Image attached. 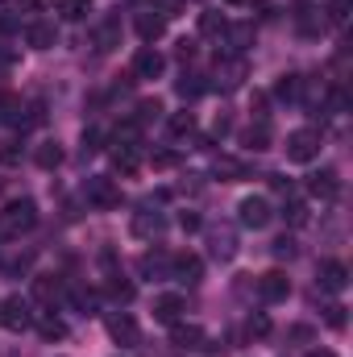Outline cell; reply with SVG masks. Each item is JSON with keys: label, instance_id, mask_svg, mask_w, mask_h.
<instances>
[{"label": "cell", "instance_id": "1", "mask_svg": "<svg viewBox=\"0 0 353 357\" xmlns=\"http://www.w3.org/2000/svg\"><path fill=\"white\" fill-rule=\"evenodd\" d=\"M38 225V204L33 199H13L0 208V237H21Z\"/></svg>", "mask_w": 353, "mask_h": 357}, {"label": "cell", "instance_id": "2", "mask_svg": "<svg viewBox=\"0 0 353 357\" xmlns=\"http://www.w3.org/2000/svg\"><path fill=\"white\" fill-rule=\"evenodd\" d=\"M33 320H38V312H33V303H29V299L8 295V299L0 303V324H4V328L25 333V328H33Z\"/></svg>", "mask_w": 353, "mask_h": 357}, {"label": "cell", "instance_id": "3", "mask_svg": "<svg viewBox=\"0 0 353 357\" xmlns=\"http://www.w3.org/2000/svg\"><path fill=\"white\" fill-rule=\"evenodd\" d=\"M84 199H88L91 208H104V212H108V208L121 204V187L108 175H88L84 178Z\"/></svg>", "mask_w": 353, "mask_h": 357}, {"label": "cell", "instance_id": "4", "mask_svg": "<svg viewBox=\"0 0 353 357\" xmlns=\"http://www.w3.org/2000/svg\"><path fill=\"white\" fill-rule=\"evenodd\" d=\"M283 150H287L291 162H312V158L320 154V133H316V129H295Z\"/></svg>", "mask_w": 353, "mask_h": 357}, {"label": "cell", "instance_id": "5", "mask_svg": "<svg viewBox=\"0 0 353 357\" xmlns=\"http://www.w3.org/2000/svg\"><path fill=\"white\" fill-rule=\"evenodd\" d=\"M254 291H258L262 303H283V299L291 295V278H287L283 270H266V274H258Z\"/></svg>", "mask_w": 353, "mask_h": 357}, {"label": "cell", "instance_id": "6", "mask_svg": "<svg viewBox=\"0 0 353 357\" xmlns=\"http://www.w3.org/2000/svg\"><path fill=\"white\" fill-rule=\"evenodd\" d=\"M129 229H133V237L154 241V237H163V233H167V216H163L158 208H142V212H133Z\"/></svg>", "mask_w": 353, "mask_h": 357}, {"label": "cell", "instance_id": "7", "mask_svg": "<svg viewBox=\"0 0 353 357\" xmlns=\"http://www.w3.org/2000/svg\"><path fill=\"white\" fill-rule=\"evenodd\" d=\"M237 220H241L246 229H266V225H270V199H266V195H246V199L237 204Z\"/></svg>", "mask_w": 353, "mask_h": 357}, {"label": "cell", "instance_id": "8", "mask_svg": "<svg viewBox=\"0 0 353 357\" xmlns=\"http://www.w3.org/2000/svg\"><path fill=\"white\" fill-rule=\"evenodd\" d=\"M108 337H112L117 345L133 349V345L142 341V328H137V320H133L129 312H117V316H108Z\"/></svg>", "mask_w": 353, "mask_h": 357}, {"label": "cell", "instance_id": "9", "mask_svg": "<svg viewBox=\"0 0 353 357\" xmlns=\"http://www.w3.org/2000/svg\"><path fill=\"white\" fill-rule=\"evenodd\" d=\"M171 266H175V254H163V250H150V254H142V278H150V282H163V278H171Z\"/></svg>", "mask_w": 353, "mask_h": 357}, {"label": "cell", "instance_id": "10", "mask_svg": "<svg viewBox=\"0 0 353 357\" xmlns=\"http://www.w3.org/2000/svg\"><path fill=\"white\" fill-rule=\"evenodd\" d=\"M163 71H167V59L154 46H146V50L133 54V79H158Z\"/></svg>", "mask_w": 353, "mask_h": 357}, {"label": "cell", "instance_id": "11", "mask_svg": "<svg viewBox=\"0 0 353 357\" xmlns=\"http://www.w3.org/2000/svg\"><path fill=\"white\" fill-rule=\"evenodd\" d=\"M246 75H250L246 59H241V54H233V59H225V63L216 67V88H225V91L241 88V79H246Z\"/></svg>", "mask_w": 353, "mask_h": 357}, {"label": "cell", "instance_id": "12", "mask_svg": "<svg viewBox=\"0 0 353 357\" xmlns=\"http://www.w3.org/2000/svg\"><path fill=\"white\" fill-rule=\"evenodd\" d=\"M91 46H96V50H112V46H121V13H108V17L96 25Z\"/></svg>", "mask_w": 353, "mask_h": 357}, {"label": "cell", "instance_id": "13", "mask_svg": "<svg viewBox=\"0 0 353 357\" xmlns=\"http://www.w3.org/2000/svg\"><path fill=\"white\" fill-rule=\"evenodd\" d=\"M350 287V266L345 262H320V291L341 295Z\"/></svg>", "mask_w": 353, "mask_h": 357}, {"label": "cell", "instance_id": "14", "mask_svg": "<svg viewBox=\"0 0 353 357\" xmlns=\"http://www.w3.org/2000/svg\"><path fill=\"white\" fill-rule=\"evenodd\" d=\"M171 278H179V282H187V287H195V282L204 278V262H200L195 254H175V266H171Z\"/></svg>", "mask_w": 353, "mask_h": 357}, {"label": "cell", "instance_id": "15", "mask_svg": "<svg viewBox=\"0 0 353 357\" xmlns=\"http://www.w3.org/2000/svg\"><path fill=\"white\" fill-rule=\"evenodd\" d=\"M163 33H167V13L150 8V13L137 17V38H142V42H158Z\"/></svg>", "mask_w": 353, "mask_h": 357}, {"label": "cell", "instance_id": "16", "mask_svg": "<svg viewBox=\"0 0 353 357\" xmlns=\"http://www.w3.org/2000/svg\"><path fill=\"white\" fill-rule=\"evenodd\" d=\"M308 191L316 199H337L341 195V178H337V171H320V175L308 178Z\"/></svg>", "mask_w": 353, "mask_h": 357}, {"label": "cell", "instance_id": "17", "mask_svg": "<svg viewBox=\"0 0 353 357\" xmlns=\"http://www.w3.org/2000/svg\"><path fill=\"white\" fill-rule=\"evenodd\" d=\"M183 312H187L183 295H158V299H154V320H163V324H175Z\"/></svg>", "mask_w": 353, "mask_h": 357}, {"label": "cell", "instance_id": "18", "mask_svg": "<svg viewBox=\"0 0 353 357\" xmlns=\"http://www.w3.org/2000/svg\"><path fill=\"white\" fill-rule=\"evenodd\" d=\"M25 42H29L33 50H50V46L59 42V29H54V25H46V21H33V25L25 29Z\"/></svg>", "mask_w": 353, "mask_h": 357}, {"label": "cell", "instance_id": "19", "mask_svg": "<svg viewBox=\"0 0 353 357\" xmlns=\"http://www.w3.org/2000/svg\"><path fill=\"white\" fill-rule=\"evenodd\" d=\"M171 341H175L179 349H204V328H195V324H171Z\"/></svg>", "mask_w": 353, "mask_h": 357}, {"label": "cell", "instance_id": "20", "mask_svg": "<svg viewBox=\"0 0 353 357\" xmlns=\"http://www.w3.org/2000/svg\"><path fill=\"white\" fill-rule=\"evenodd\" d=\"M33 299H38V303H54V299H63V282H59L54 274L33 278Z\"/></svg>", "mask_w": 353, "mask_h": 357}, {"label": "cell", "instance_id": "21", "mask_svg": "<svg viewBox=\"0 0 353 357\" xmlns=\"http://www.w3.org/2000/svg\"><path fill=\"white\" fill-rule=\"evenodd\" d=\"M33 162H38L42 171H54V167L63 162V146H59V142H42V146L33 150Z\"/></svg>", "mask_w": 353, "mask_h": 357}, {"label": "cell", "instance_id": "22", "mask_svg": "<svg viewBox=\"0 0 353 357\" xmlns=\"http://www.w3.org/2000/svg\"><path fill=\"white\" fill-rule=\"evenodd\" d=\"M104 291H108V295H112L117 303H129V299H133V282H129V278H125L121 270H112V274H108Z\"/></svg>", "mask_w": 353, "mask_h": 357}, {"label": "cell", "instance_id": "23", "mask_svg": "<svg viewBox=\"0 0 353 357\" xmlns=\"http://www.w3.org/2000/svg\"><path fill=\"white\" fill-rule=\"evenodd\" d=\"M274 100H287V104L303 100V75H283L278 88H274Z\"/></svg>", "mask_w": 353, "mask_h": 357}, {"label": "cell", "instance_id": "24", "mask_svg": "<svg viewBox=\"0 0 353 357\" xmlns=\"http://www.w3.org/2000/svg\"><path fill=\"white\" fill-rule=\"evenodd\" d=\"M225 33H229L233 54H246V50H250V42H254V25H225Z\"/></svg>", "mask_w": 353, "mask_h": 357}, {"label": "cell", "instance_id": "25", "mask_svg": "<svg viewBox=\"0 0 353 357\" xmlns=\"http://www.w3.org/2000/svg\"><path fill=\"white\" fill-rule=\"evenodd\" d=\"M137 162H142V154H137V146H117V150H112V167H117V171H125V175H133V171H137Z\"/></svg>", "mask_w": 353, "mask_h": 357}, {"label": "cell", "instance_id": "26", "mask_svg": "<svg viewBox=\"0 0 353 357\" xmlns=\"http://www.w3.org/2000/svg\"><path fill=\"white\" fill-rule=\"evenodd\" d=\"M212 258L233 262V258H237V237H233V233H212Z\"/></svg>", "mask_w": 353, "mask_h": 357}, {"label": "cell", "instance_id": "27", "mask_svg": "<svg viewBox=\"0 0 353 357\" xmlns=\"http://www.w3.org/2000/svg\"><path fill=\"white\" fill-rule=\"evenodd\" d=\"M216 175L225 183H237V178H250V167L241 158H216Z\"/></svg>", "mask_w": 353, "mask_h": 357}, {"label": "cell", "instance_id": "28", "mask_svg": "<svg viewBox=\"0 0 353 357\" xmlns=\"http://www.w3.org/2000/svg\"><path fill=\"white\" fill-rule=\"evenodd\" d=\"M175 91L183 96V100H195V96H204V91H208V84H204L200 75H191V71H183V75H179V84H175Z\"/></svg>", "mask_w": 353, "mask_h": 357}, {"label": "cell", "instance_id": "29", "mask_svg": "<svg viewBox=\"0 0 353 357\" xmlns=\"http://www.w3.org/2000/svg\"><path fill=\"white\" fill-rule=\"evenodd\" d=\"M42 121H46V104H42V100H33V104H25V108H21L17 129H38Z\"/></svg>", "mask_w": 353, "mask_h": 357}, {"label": "cell", "instance_id": "30", "mask_svg": "<svg viewBox=\"0 0 353 357\" xmlns=\"http://www.w3.org/2000/svg\"><path fill=\"white\" fill-rule=\"evenodd\" d=\"M158 116H163V104H158V100H142V104H137V112H133L129 121L142 129V125H150V121H158Z\"/></svg>", "mask_w": 353, "mask_h": 357}, {"label": "cell", "instance_id": "31", "mask_svg": "<svg viewBox=\"0 0 353 357\" xmlns=\"http://www.w3.org/2000/svg\"><path fill=\"white\" fill-rule=\"evenodd\" d=\"M246 146H250V150H270V125H266V121H258V125L246 129Z\"/></svg>", "mask_w": 353, "mask_h": 357}, {"label": "cell", "instance_id": "32", "mask_svg": "<svg viewBox=\"0 0 353 357\" xmlns=\"http://www.w3.org/2000/svg\"><path fill=\"white\" fill-rule=\"evenodd\" d=\"M33 324H38V333H42L46 341H63V337H67V324H63L59 316H46V320H33Z\"/></svg>", "mask_w": 353, "mask_h": 357}, {"label": "cell", "instance_id": "33", "mask_svg": "<svg viewBox=\"0 0 353 357\" xmlns=\"http://www.w3.org/2000/svg\"><path fill=\"white\" fill-rule=\"evenodd\" d=\"M71 303H75V307H80L84 316H91L100 299H96V291H88V287H71Z\"/></svg>", "mask_w": 353, "mask_h": 357}, {"label": "cell", "instance_id": "34", "mask_svg": "<svg viewBox=\"0 0 353 357\" xmlns=\"http://www.w3.org/2000/svg\"><path fill=\"white\" fill-rule=\"evenodd\" d=\"M225 25H229V21H225L220 13H212V8L200 13V33H225Z\"/></svg>", "mask_w": 353, "mask_h": 357}, {"label": "cell", "instance_id": "35", "mask_svg": "<svg viewBox=\"0 0 353 357\" xmlns=\"http://www.w3.org/2000/svg\"><path fill=\"white\" fill-rule=\"evenodd\" d=\"M287 341H291V345H308V341H316V328H312V324H291V328H287Z\"/></svg>", "mask_w": 353, "mask_h": 357}, {"label": "cell", "instance_id": "36", "mask_svg": "<svg viewBox=\"0 0 353 357\" xmlns=\"http://www.w3.org/2000/svg\"><path fill=\"white\" fill-rule=\"evenodd\" d=\"M171 133H175V137L195 133V116H191V112H175V116H171Z\"/></svg>", "mask_w": 353, "mask_h": 357}, {"label": "cell", "instance_id": "37", "mask_svg": "<svg viewBox=\"0 0 353 357\" xmlns=\"http://www.w3.org/2000/svg\"><path fill=\"white\" fill-rule=\"evenodd\" d=\"M59 8H63V17H67V21H84V13L91 8V0H63Z\"/></svg>", "mask_w": 353, "mask_h": 357}, {"label": "cell", "instance_id": "38", "mask_svg": "<svg viewBox=\"0 0 353 357\" xmlns=\"http://www.w3.org/2000/svg\"><path fill=\"white\" fill-rule=\"evenodd\" d=\"M21 162V146L17 142H4L0 146V167H17Z\"/></svg>", "mask_w": 353, "mask_h": 357}, {"label": "cell", "instance_id": "39", "mask_svg": "<svg viewBox=\"0 0 353 357\" xmlns=\"http://www.w3.org/2000/svg\"><path fill=\"white\" fill-rule=\"evenodd\" d=\"M350 4H353V0H333V4H329V21H333V25H341V21L350 17Z\"/></svg>", "mask_w": 353, "mask_h": 357}, {"label": "cell", "instance_id": "40", "mask_svg": "<svg viewBox=\"0 0 353 357\" xmlns=\"http://www.w3.org/2000/svg\"><path fill=\"white\" fill-rule=\"evenodd\" d=\"M250 337H270V316H266V312H258V316L250 320Z\"/></svg>", "mask_w": 353, "mask_h": 357}, {"label": "cell", "instance_id": "41", "mask_svg": "<svg viewBox=\"0 0 353 357\" xmlns=\"http://www.w3.org/2000/svg\"><path fill=\"white\" fill-rule=\"evenodd\" d=\"M287 220H291V225H303V220H308V204H299V199H295V204L287 208Z\"/></svg>", "mask_w": 353, "mask_h": 357}, {"label": "cell", "instance_id": "42", "mask_svg": "<svg viewBox=\"0 0 353 357\" xmlns=\"http://www.w3.org/2000/svg\"><path fill=\"white\" fill-rule=\"evenodd\" d=\"M345 320H350V316H345V307H341V303H333V307H329V328H345Z\"/></svg>", "mask_w": 353, "mask_h": 357}, {"label": "cell", "instance_id": "43", "mask_svg": "<svg viewBox=\"0 0 353 357\" xmlns=\"http://www.w3.org/2000/svg\"><path fill=\"white\" fill-rule=\"evenodd\" d=\"M100 142H104V133H100V129H88V133H84V154H96Z\"/></svg>", "mask_w": 353, "mask_h": 357}, {"label": "cell", "instance_id": "44", "mask_svg": "<svg viewBox=\"0 0 353 357\" xmlns=\"http://www.w3.org/2000/svg\"><path fill=\"white\" fill-rule=\"evenodd\" d=\"M150 162H154L158 171H167V167H175V154H171V150H158V154H154Z\"/></svg>", "mask_w": 353, "mask_h": 357}, {"label": "cell", "instance_id": "45", "mask_svg": "<svg viewBox=\"0 0 353 357\" xmlns=\"http://www.w3.org/2000/svg\"><path fill=\"white\" fill-rule=\"evenodd\" d=\"M179 225H183V233H195V229H200V216H195V212H183Z\"/></svg>", "mask_w": 353, "mask_h": 357}, {"label": "cell", "instance_id": "46", "mask_svg": "<svg viewBox=\"0 0 353 357\" xmlns=\"http://www.w3.org/2000/svg\"><path fill=\"white\" fill-rule=\"evenodd\" d=\"M274 254H278V258H291V254H295L291 237H278V241H274Z\"/></svg>", "mask_w": 353, "mask_h": 357}, {"label": "cell", "instance_id": "47", "mask_svg": "<svg viewBox=\"0 0 353 357\" xmlns=\"http://www.w3.org/2000/svg\"><path fill=\"white\" fill-rule=\"evenodd\" d=\"M229 129H233V121H229V116H216V125H212V137H225Z\"/></svg>", "mask_w": 353, "mask_h": 357}, {"label": "cell", "instance_id": "48", "mask_svg": "<svg viewBox=\"0 0 353 357\" xmlns=\"http://www.w3.org/2000/svg\"><path fill=\"white\" fill-rule=\"evenodd\" d=\"M179 59H183V63H187V59H195V42H187V38H183V42H179Z\"/></svg>", "mask_w": 353, "mask_h": 357}, {"label": "cell", "instance_id": "49", "mask_svg": "<svg viewBox=\"0 0 353 357\" xmlns=\"http://www.w3.org/2000/svg\"><path fill=\"white\" fill-rule=\"evenodd\" d=\"M308 357H337V354H333V349H312Z\"/></svg>", "mask_w": 353, "mask_h": 357}, {"label": "cell", "instance_id": "50", "mask_svg": "<svg viewBox=\"0 0 353 357\" xmlns=\"http://www.w3.org/2000/svg\"><path fill=\"white\" fill-rule=\"evenodd\" d=\"M225 4H254V0H225Z\"/></svg>", "mask_w": 353, "mask_h": 357}, {"label": "cell", "instance_id": "51", "mask_svg": "<svg viewBox=\"0 0 353 357\" xmlns=\"http://www.w3.org/2000/svg\"><path fill=\"white\" fill-rule=\"evenodd\" d=\"M59 4H63V0H59Z\"/></svg>", "mask_w": 353, "mask_h": 357}]
</instances>
